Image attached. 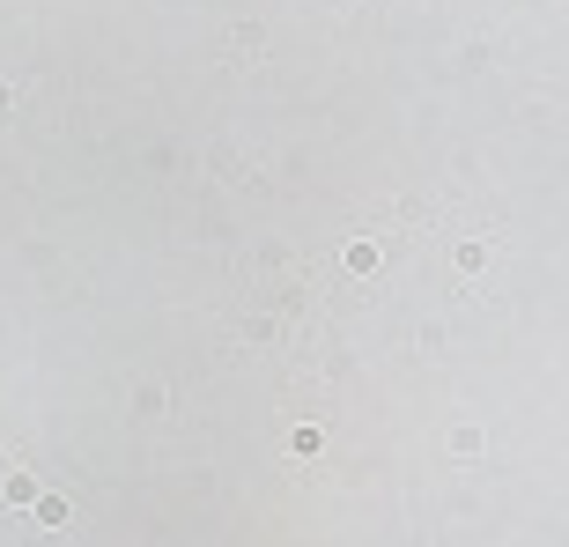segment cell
<instances>
[{
	"label": "cell",
	"mask_w": 569,
	"mask_h": 547,
	"mask_svg": "<svg viewBox=\"0 0 569 547\" xmlns=\"http://www.w3.org/2000/svg\"><path fill=\"white\" fill-rule=\"evenodd\" d=\"M8 503H37V481L30 474H8Z\"/></svg>",
	"instance_id": "cell-1"
},
{
	"label": "cell",
	"mask_w": 569,
	"mask_h": 547,
	"mask_svg": "<svg viewBox=\"0 0 569 547\" xmlns=\"http://www.w3.org/2000/svg\"><path fill=\"white\" fill-rule=\"evenodd\" d=\"M0 119H8V81H0Z\"/></svg>",
	"instance_id": "cell-2"
}]
</instances>
